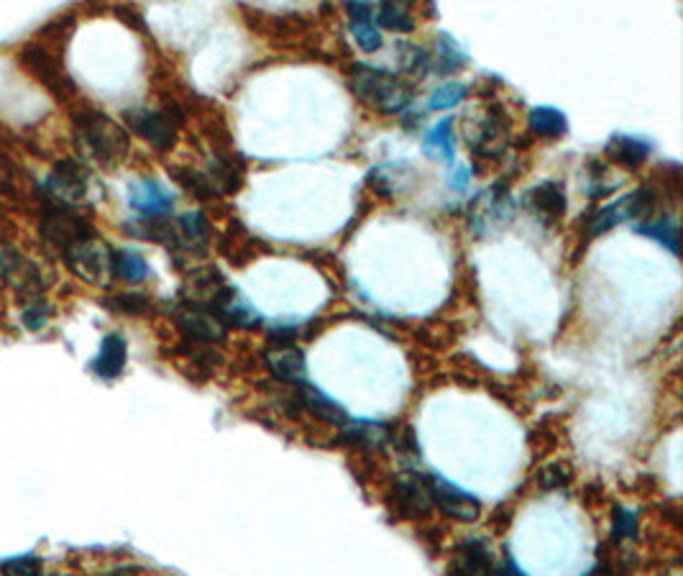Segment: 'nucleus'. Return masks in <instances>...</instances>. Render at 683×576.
I'll return each instance as SVG.
<instances>
[{
    "instance_id": "nucleus-6",
    "label": "nucleus",
    "mask_w": 683,
    "mask_h": 576,
    "mask_svg": "<svg viewBox=\"0 0 683 576\" xmlns=\"http://www.w3.org/2000/svg\"><path fill=\"white\" fill-rule=\"evenodd\" d=\"M425 484V492L430 497V505H438L440 510L451 515V518L464 520V523H471V520L479 518L481 512V502L476 497H471L469 492L458 489L456 484L446 482L440 477H420Z\"/></svg>"
},
{
    "instance_id": "nucleus-22",
    "label": "nucleus",
    "mask_w": 683,
    "mask_h": 576,
    "mask_svg": "<svg viewBox=\"0 0 683 576\" xmlns=\"http://www.w3.org/2000/svg\"><path fill=\"white\" fill-rule=\"evenodd\" d=\"M389 436V428L382 423H354L346 425L343 441L359 448H379Z\"/></svg>"
},
{
    "instance_id": "nucleus-5",
    "label": "nucleus",
    "mask_w": 683,
    "mask_h": 576,
    "mask_svg": "<svg viewBox=\"0 0 683 576\" xmlns=\"http://www.w3.org/2000/svg\"><path fill=\"white\" fill-rule=\"evenodd\" d=\"M653 208V192L645 187V190H635V192H627V195H622L620 200H614V203L604 205V208L597 210V216L591 218L589 221V236H599V233H607L612 231L614 226H620V223H627L632 221V218L643 216L645 210Z\"/></svg>"
},
{
    "instance_id": "nucleus-13",
    "label": "nucleus",
    "mask_w": 683,
    "mask_h": 576,
    "mask_svg": "<svg viewBox=\"0 0 683 576\" xmlns=\"http://www.w3.org/2000/svg\"><path fill=\"white\" fill-rule=\"evenodd\" d=\"M128 200L144 216H167L174 203L172 195L154 180L134 182L131 192H128Z\"/></svg>"
},
{
    "instance_id": "nucleus-24",
    "label": "nucleus",
    "mask_w": 683,
    "mask_h": 576,
    "mask_svg": "<svg viewBox=\"0 0 683 576\" xmlns=\"http://www.w3.org/2000/svg\"><path fill=\"white\" fill-rule=\"evenodd\" d=\"M377 21L384 29L400 31V34H407V31L415 29V21H412V16L405 8V0H382Z\"/></svg>"
},
{
    "instance_id": "nucleus-37",
    "label": "nucleus",
    "mask_w": 683,
    "mask_h": 576,
    "mask_svg": "<svg viewBox=\"0 0 683 576\" xmlns=\"http://www.w3.org/2000/svg\"><path fill=\"white\" fill-rule=\"evenodd\" d=\"M469 169L466 167H458V169H453V175H451V180H448V185H451V190H466V185H469Z\"/></svg>"
},
{
    "instance_id": "nucleus-9",
    "label": "nucleus",
    "mask_w": 683,
    "mask_h": 576,
    "mask_svg": "<svg viewBox=\"0 0 683 576\" xmlns=\"http://www.w3.org/2000/svg\"><path fill=\"white\" fill-rule=\"evenodd\" d=\"M18 62H21V67H24L29 75H34L44 88L52 90L57 98H64V93L72 88V82L62 75L59 64L49 57L47 49L26 47L24 52L18 54Z\"/></svg>"
},
{
    "instance_id": "nucleus-30",
    "label": "nucleus",
    "mask_w": 683,
    "mask_h": 576,
    "mask_svg": "<svg viewBox=\"0 0 683 576\" xmlns=\"http://www.w3.org/2000/svg\"><path fill=\"white\" fill-rule=\"evenodd\" d=\"M108 308L113 310H121V313H128V315H144L146 310H149V297L139 295V292H126V295H116L110 297Z\"/></svg>"
},
{
    "instance_id": "nucleus-35",
    "label": "nucleus",
    "mask_w": 683,
    "mask_h": 576,
    "mask_svg": "<svg viewBox=\"0 0 683 576\" xmlns=\"http://www.w3.org/2000/svg\"><path fill=\"white\" fill-rule=\"evenodd\" d=\"M346 11L351 24H366V21H374V11L366 0H346Z\"/></svg>"
},
{
    "instance_id": "nucleus-34",
    "label": "nucleus",
    "mask_w": 683,
    "mask_h": 576,
    "mask_svg": "<svg viewBox=\"0 0 683 576\" xmlns=\"http://www.w3.org/2000/svg\"><path fill=\"white\" fill-rule=\"evenodd\" d=\"M44 564L39 559H13L3 564V574H24V576H36L41 574Z\"/></svg>"
},
{
    "instance_id": "nucleus-28",
    "label": "nucleus",
    "mask_w": 683,
    "mask_h": 576,
    "mask_svg": "<svg viewBox=\"0 0 683 576\" xmlns=\"http://www.w3.org/2000/svg\"><path fill=\"white\" fill-rule=\"evenodd\" d=\"M612 536L614 541L637 538V515L627 507H614L612 515Z\"/></svg>"
},
{
    "instance_id": "nucleus-18",
    "label": "nucleus",
    "mask_w": 683,
    "mask_h": 576,
    "mask_svg": "<svg viewBox=\"0 0 683 576\" xmlns=\"http://www.w3.org/2000/svg\"><path fill=\"white\" fill-rule=\"evenodd\" d=\"M527 123L533 128V134L543 136V139H558V136H563L568 131L566 113H561L558 108H548V105L533 108Z\"/></svg>"
},
{
    "instance_id": "nucleus-11",
    "label": "nucleus",
    "mask_w": 683,
    "mask_h": 576,
    "mask_svg": "<svg viewBox=\"0 0 683 576\" xmlns=\"http://www.w3.org/2000/svg\"><path fill=\"white\" fill-rule=\"evenodd\" d=\"M180 328L203 344H220L226 338V326L210 310L195 308V305H187L185 313L180 315Z\"/></svg>"
},
{
    "instance_id": "nucleus-23",
    "label": "nucleus",
    "mask_w": 683,
    "mask_h": 576,
    "mask_svg": "<svg viewBox=\"0 0 683 576\" xmlns=\"http://www.w3.org/2000/svg\"><path fill=\"white\" fill-rule=\"evenodd\" d=\"M635 231L643 233V236H648V239L658 241L660 246H666L671 254H678V223H676V218H671V216L655 218V221L637 226Z\"/></svg>"
},
{
    "instance_id": "nucleus-27",
    "label": "nucleus",
    "mask_w": 683,
    "mask_h": 576,
    "mask_svg": "<svg viewBox=\"0 0 683 576\" xmlns=\"http://www.w3.org/2000/svg\"><path fill=\"white\" fill-rule=\"evenodd\" d=\"M466 95H469V88H466L464 82H446V85H440L438 90H433V95H430V108H433V111H448L453 105L464 103Z\"/></svg>"
},
{
    "instance_id": "nucleus-1",
    "label": "nucleus",
    "mask_w": 683,
    "mask_h": 576,
    "mask_svg": "<svg viewBox=\"0 0 683 576\" xmlns=\"http://www.w3.org/2000/svg\"><path fill=\"white\" fill-rule=\"evenodd\" d=\"M75 131L80 149L87 157L95 159V162L113 167V164H118L128 154L126 131L121 128V123H116L113 118L105 116V113H80L75 118Z\"/></svg>"
},
{
    "instance_id": "nucleus-29",
    "label": "nucleus",
    "mask_w": 683,
    "mask_h": 576,
    "mask_svg": "<svg viewBox=\"0 0 683 576\" xmlns=\"http://www.w3.org/2000/svg\"><path fill=\"white\" fill-rule=\"evenodd\" d=\"M172 175L177 177V180L182 182V185L187 187L190 192H195L197 198H213L215 195V187L213 182L208 180V177L197 175V172H192V169H172Z\"/></svg>"
},
{
    "instance_id": "nucleus-16",
    "label": "nucleus",
    "mask_w": 683,
    "mask_h": 576,
    "mask_svg": "<svg viewBox=\"0 0 683 576\" xmlns=\"http://www.w3.org/2000/svg\"><path fill=\"white\" fill-rule=\"evenodd\" d=\"M208 244V221L200 210H192L185 213L177 223V241L174 246H182V249H197L203 251Z\"/></svg>"
},
{
    "instance_id": "nucleus-25",
    "label": "nucleus",
    "mask_w": 683,
    "mask_h": 576,
    "mask_svg": "<svg viewBox=\"0 0 683 576\" xmlns=\"http://www.w3.org/2000/svg\"><path fill=\"white\" fill-rule=\"evenodd\" d=\"M466 64V54L461 52L456 41L451 36H440L435 39V70L440 75H451V72H458Z\"/></svg>"
},
{
    "instance_id": "nucleus-4",
    "label": "nucleus",
    "mask_w": 683,
    "mask_h": 576,
    "mask_svg": "<svg viewBox=\"0 0 683 576\" xmlns=\"http://www.w3.org/2000/svg\"><path fill=\"white\" fill-rule=\"evenodd\" d=\"M39 233L41 239L47 241L49 246H54V249L59 251H67L75 244H80V241L90 239V236H93V228H90V223H87L85 218L75 216L70 208H57V205H54V208H49L47 213H44V218H41Z\"/></svg>"
},
{
    "instance_id": "nucleus-36",
    "label": "nucleus",
    "mask_w": 683,
    "mask_h": 576,
    "mask_svg": "<svg viewBox=\"0 0 683 576\" xmlns=\"http://www.w3.org/2000/svg\"><path fill=\"white\" fill-rule=\"evenodd\" d=\"M47 318H49V308H44L41 310V305H34V308H29L24 313V320H26V326L29 328H41L44 323H47Z\"/></svg>"
},
{
    "instance_id": "nucleus-31",
    "label": "nucleus",
    "mask_w": 683,
    "mask_h": 576,
    "mask_svg": "<svg viewBox=\"0 0 683 576\" xmlns=\"http://www.w3.org/2000/svg\"><path fill=\"white\" fill-rule=\"evenodd\" d=\"M351 31H354V39L361 52L371 54L382 49V34H379V29L371 21H366V24H351Z\"/></svg>"
},
{
    "instance_id": "nucleus-33",
    "label": "nucleus",
    "mask_w": 683,
    "mask_h": 576,
    "mask_svg": "<svg viewBox=\"0 0 683 576\" xmlns=\"http://www.w3.org/2000/svg\"><path fill=\"white\" fill-rule=\"evenodd\" d=\"M21 264V254L8 241L0 239V277H11Z\"/></svg>"
},
{
    "instance_id": "nucleus-7",
    "label": "nucleus",
    "mask_w": 683,
    "mask_h": 576,
    "mask_svg": "<svg viewBox=\"0 0 683 576\" xmlns=\"http://www.w3.org/2000/svg\"><path fill=\"white\" fill-rule=\"evenodd\" d=\"M49 198L57 208H75L85 200L87 192V172L77 162H59L54 175L47 182Z\"/></svg>"
},
{
    "instance_id": "nucleus-19",
    "label": "nucleus",
    "mask_w": 683,
    "mask_h": 576,
    "mask_svg": "<svg viewBox=\"0 0 683 576\" xmlns=\"http://www.w3.org/2000/svg\"><path fill=\"white\" fill-rule=\"evenodd\" d=\"M458 569L466 571V574H492V571H497V564H494V556L487 543L471 538L461 548V566Z\"/></svg>"
},
{
    "instance_id": "nucleus-21",
    "label": "nucleus",
    "mask_w": 683,
    "mask_h": 576,
    "mask_svg": "<svg viewBox=\"0 0 683 576\" xmlns=\"http://www.w3.org/2000/svg\"><path fill=\"white\" fill-rule=\"evenodd\" d=\"M113 277L123 282H141L149 277V264L144 256L131 249L113 251Z\"/></svg>"
},
{
    "instance_id": "nucleus-2",
    "label": "nucleus",
    "mask_w": 683,
    "mask_h": 576,
    "mask_svg": "<svg viewBox=\"0 0 683 576\" xmlns=\"http://www.w3.org/2000/svg\"><path fill=\"white\" fill-rule=\"evenodd\" d=\"M351 90L361 103L379 113H400L410 105V90L394 75L374 67H359L351 77Z\"/></svg>"
},
{
    "instance_id": "nucleus-14",
    "label": "nucleus",
    "mask_w": 683,
    "mask_h": 576,
    "mask_svg": "<svg viewBox=\"0 0 683 576\" xmlns=\"http://www.w3.org/2000/svg\"><path fill=\"white\" fill-rule=\"evenodd\" d=\"M297 400H300L302 408L310 410V413H313L318 420H325V423H338V425L346 423V410H343L336 400H330L325 392H320L318 387H313V384H307V382L297 384Z\"/></svg>"
},
{
    "instance_id": "nucleus-10",
    "label": "nucleus",
    "mask_w": 683,
    "mask_h": 576,
    "mask_svg": "<svg viewBox=\"0 0 683 576\" xmlns=\"http://www.w3.org/2000/svg\"><path fill=\"white\" fill-rule=\"evenodd\" d=\"M525 205L545 223H556L566 210V192L561 182H540L525 195Z\"/></svg>"
},
{
    "instance_id": "nucleus-15",
    "label": "nucleus",
    "mask_w": 683,
    "mask_h": 576,
    "mask_svg": "<svg viewBox=\"0 0 683 576\" xmlns=\"http://www.w3.org/2000/svg\"><path fill=\"white\" fill-rule=\"evenodd\" d=\"M126 356V341L121 336H116V333H110V336L103 338V344H100L98 359L93 361V372L100 379L121 377L123 369H126Z\"/></svg>"
},
{
    "instance_id": "nucleus-20",
    "label": "nucleus",
    "mask_w": 683,
    "mask_h": 576,
    "mask_svg": "<svg viewBox=\"0 0 683 576\" xmlns=\"http://www.w3.org/2000/svg\"><path fill=\"white\" fill-rule=\"evenodd\" d=\"M394 500L405 515H425L430 510V497L425 492L423 479L417 482H400L394 487Z\"/></svg>"
},
{
    "instance_id": "nucleus-17",
    "label": "nucleus",
    "mask_w": 683,
    "mask_h": 576,
    "mask_svg": "<svg viewBox=\"0 0 683 576\" xmlns=\"http://www.w3.org/2000/svg\"><path fill=\"white\" fill-rule=\"evenodd\" d=\"M607 154L617 164L637 167V164H643L648 159L650 144L643 139H635V136H614L607 144Z\"/></svg>"
},
{
    "instance_id": "nucleus-8",
    "label": "nucleus",
    "mask_w": 683,
    "mask_h": 576,
    "mask_svg": "<svg viewBox=\"0 0 683 576\" xmlns=\"http://www.w3.org/2000/svg\"><path fill=\"white\" fill-rule=\"evenodd\" d=\"M126 121L141 139L149 141L159 152H167L174 146L177 131L172 126V118L164 116V113L149 111V108H134V111L126 113Z\"/></svg>"
},
{
    "instance_id": "nucleus-3",
    "label": "nucleus",
    "mask_w": 683,
    "mask_h": 576,
    "mask_svg": "<svg viewBox=\"0 0 683 576\" xmlns=\"http://www.w3.org/2000/svg\"><path fill=\"white\" fill-rule=\"evenodd\" d=\"M64 259H67L72 272L90 285L108 287L113 280V249L95 236L64 251Z\"/></svg>"
},
{
    "instance_id": "nucleus-26",
    "label": "nucleus",
    "mask_w": 683,
    "mask_h": 576,
    "mask_svg": "<svg viewBox=\"0 0 683 576\" xmlns=\"http://www.w3.org/2000/svg\"><path fill=\"white\" fill-rule=\"evenodd\" d=\"M425 152L433 154V157H443L446 162H453V121L446 118V121H438V126L425 136Z\"/></svg>"
},
{
    "instance_id": "nucleus-32",
    "label": "nucleus",
    "mask_w": 683,
    "mask_h": 576,
    "mask_svg": "<svg viewBox=\"0 0 683 576\" xmlns=\"http://www.w3.org/2000/svg\"><path fill=\"white\" fill-rule=\"evenodd\" d=\"M568 482H571V474H568V469L563 464H550L540 472V487L548 489V492L566 487Z\"/></svg>"
},
{
    "instance_id": "nucleus-12",
    "label": "nucleus",
    "mask_w": 683,
    "mask_h": 576,
    "mask_svg": "<svg viewBox=\"0 0 683 576\" xmlns=\"http://www.w3.org/2000/svg\"><path fill=\"white\" fill-rule=\"evenodd\" d=\"M267 367H269V372H272L277 379H282V382L300 384V382H305V377H307L305 354H302L295 344L272 346L267 354Z\"/></svg>"
}]
</instances>
